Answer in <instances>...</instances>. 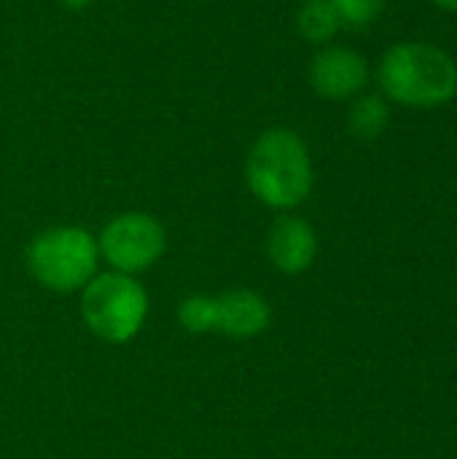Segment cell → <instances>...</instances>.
I'll return each instance as SVG.
<instances>
[{"mask_svg": "<svg viewBox=\"0 0 457 459\" xmlns=\"http://www.w3.org/2000/svg\"><path fill=\"white\" fill-rule=\"evenodd\" d=\"M250 194L272 210H294L312 191V159L304 140L283 126L267 129L250 145L245 159Z\"/></svg>", "mask_w": 457, "mask_h": 459, "instance_id": "obj_1", "label": "cell"}, {"mask_svg": "<svg viewBox=\"0 0 457 459\" xmlns=\"http://www.w3.org/2000/svg\"><path fill=\"white\" fill-rule=\"evenodd\" d=\"M382 91L407 108H439L457 94L455 59L431 43H399L377 70Z\"/></svg>", "mask_w": 457, "mask_h": 459, "instance_id": "obj_2", "label": "cell"}, {"mask_svg": "<svg viewBox=\"0 0 457 459\" xmlns=\"http://www.w3.org/2000/svg\"><path fill=\"white\" fill-rule=\"evenodd\" d=\"M97 239L81 226H54L40 231L24 253L32 280L54 293L83 290L97 274Z\"/></svg>", "mask_w": 457, "mask_h": 459, "instance_id": "obj_3", "label": "cell"}, {"mask_svg": "<svg viewBox=\"0 0 457 459\" xmlns=\"http://www.w3.org/2000/svg\"><path fill=\"white\" fill-rule=\"evenodd\" d=\"M148 315V293L132 277L121 272L94 274L81 290V317L86 328L110 344L132 342Z\"/></svg>", "mask_w": 457, "mask_h": 459, "instance_id": "obj_4", "label": "cell"}, {"mask_svg": "<svg viewBox=\"0 0 457 459\" xmlns=\"http://www.w3.org/2000/svg\"><path fill=\"white\" fill-rule=\"evenodd\" d=\"M97 250L113 266V272L135 277L164 255L167 231L148 212H121L100 231Z\"/></svg>", "mask_w": 457, "mask_h": 459, "instance_id": "obj_5", "label": "cell"}, {"mask_svg": "<svg viewBox=\"0 0 457 459\" xmlns=\"http://www.w3.org/2000/svg\"><path fill=\"white\" fill-rule=\"evenodd\" d=\"M366 59L353 48L329 46L310 62V86L323 100H347L366 86Z\"/></svg>", "mask_w": 457, "mask_h": 459, "instance_id": "obj_6", "label": "cell"}, {"mask_svg": "<svg viewBox=\"0 0 457 459\" xmlns=\"http://www.w3.org/2000/svg\"><path fill=\"white\" fill-rule=\"evenodd\" d=\"M267 255L283 274H304L318 255L315 229L296 215H280L267 231Z\"/></svg>", "mask_w": 457, "mask_h": 459, "instance_id": "obj_7", "label": "cell"}, {"mask_svg": "<svg viewBox=\"0 0 457 459\" xmlns=\"http://www.w3.org/2000/svg\"><path fill=\"white\" fill-rule=\"evenodd\" d=\"M272 323V309L264 296L248 288H234L215 296V331L229 339L261 336Z\"/></svg>", "mask_w": 457, "mask_h": 459, "instance_id": "obj_8", "label": "cell"}, {"mask_svg": "<svg viewBox=\"0 0 457 459\" xmlns=\"http://www.w3.org/2000/svg\"><path fill=\"white\" fill-rule=\"evenodd\" d=\"M296 27H299V35L310 43H329L342 22L334 11V5L329 0H304L299 16H296Z\"/></svg>", "mask_w": 457, "mask_h": 459, "instance_id": "obj_9", "label": "cell"}, {"mask_svg": "<svg viewBox=\"0 0 457 459\" xmlns=\"http://www.w3.org/2000/svg\"><path fill=\"white\" fill-rule=\"evenodd\" d=\"M388 118H391V110L385 105L382 97H361L353 108H350V116H347V124H350V132L361 140H374L385 132L388 126Z\"/></svg>", "mask_w": 457, "mask_h": 459, "instance_id": "obj_10", "label": "cell"}, {"mask_svg": "<svg viewBox=\"0 0 457 459\" xmlns=\"http://www.w3.org/2000/svg\"><path fill=\"white\" fill-rule=\"evenodd\" d=\"M178 320L189 333L215 331V299L213 296H189L178 307Z\"/></svg>", "mask_w": 457, "mask_h": 459, "instance_id": "obj_11", "label": "cell"}, {"mask_svg": "<svg viewBox=\"0 0 457 459\" xmlns=\"http://www.w3.org/2000/svg\"><path fill=\"white\" fill-rule=\"evenodd\" d=\"M342 22V27H369L382 11V0H329Z\"/></svg>", "mask_w": 457, "mask_h": 459, "instance_id": "obj_12", "label": "cell"}, {"mask_svg": "<svg viewBox=\"0 0 457 459\" xmlns=\"http://www.w3.org/2000/svg\"><path fill=\"white\" fill-rule=\"evenodd\" d=\"M62 8H67V11H81V8H86V5H92L94 0H57Z\"/></svg>", "mask_w": 457, "mask_h": 459, "instance_id": "obj_13", "label": "cell"}, {"mask_svg": "<svg viewBox=\"0 0 457 459\" xmlns=\"http://www.w3.org/2000/svg\"><path fill=\"white\" fill-rule=\"evenodd\" d=\"M439 8H444V11H453V13H457V0H434Z\"/></svg>", "mask_w": 457, "mask_h": 459, "instance_id": "obj_14", "label": "cell"}, {"mask_svg": "<svg viewBox=\"0 0 457 459\" xmlns=\"http://www.w3.org/2000/svg\"><path fill=\"white\" fill-rule=\"evenodd\" d=\"M302 3H304V0H302Z\"/></svg>", "mask_w": 457, "mask_h": 459, "instance_id": "obj_15", "label": "cell"}]
</instances>
